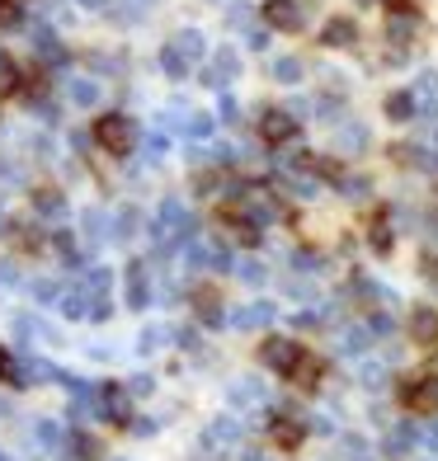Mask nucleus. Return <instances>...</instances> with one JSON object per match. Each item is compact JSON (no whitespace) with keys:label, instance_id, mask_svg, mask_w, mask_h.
<instances>
[{"label":"nucleus","instance_id":"f257e3e1","mask_svg":"<svg viewBox=\"0 0 438 461\" xmlns=\"http://www.w3.org/2000/svg\"><path fill=\"white\" fill-rule=\"evenodd\" d=\"M194 217H189V207H184L179 198H165L160 207H156V221H151V236H156V245L160 249H170L175 240H189L194 236Z\"/></svg>","mask_w":438,"mask_h":461},{"label":"nucleus","instance_id":"f03ea898","mask_svg":"<svg viewBox=\"0 0 438 461\" xmlns=\"http://www.w3.org/2000/svg\"><path fill=\"white\" fill-rule=\"evenodd\" d=\"M95 141H99L109 156H132L137 141H141V132H137V122H132L128 113H109V118L95 122Z\"/></svg>","mask_w":438,"mask_h":461},{"label":"nucleus","instance_id":"7ed1b4c3","mask_svg":"<svg viewBox=\"0 0 438 461\" xmlns=\"http://www.w3.org/2000/svg\"><path fill=\"white\" fill-rule=\"evenodd\" d=\"M260 19H264V29L297 33V29L306 24V5H297V0H264V5H260Z\"/></svg>","mask_w":438,"mask_h":461},{"label":"nucleus","instance_id":"20e7f679","mask_svg":"<svg viewBox=\"0 0 438 461\" xmlns=\"http://www.w3.org/2000/svg\"><path fill=\"white\" fill-rule=\"evenodd\" d=\"M297 128H302V118H292L287 109H264V113H260V137H264L269 146L292 141V137H297Z\"/></svg>","mask_w":438,"mask_h":461},{"label":"nucleus","instance_id":"39448f33","mask_svg":"<svg viewBox=\"0 0 438 461\" xmlns=\"http://www.w3.org/2000/svg\"><path fill=\"white\" fill-rule=\"evenodd\" d=\"M260 358L274 367V372H297L302 363H306V353H302V344H292V339H269L264 348H260Z\"/></svg>","mask_w":438,"mask_h":461},{"label":"nucleus","instance_id":"423d86ee","mask_svg":"<svg viewBox=\"0 0 438 461\" xmlns=\"http://www.w3.org/2000/svg\"><path fill=\"white\" fill-rule=\"evenodd\" d=\"M236 76H241V52H236L232 43H226V48H217V52H213V67H207V86L226 90Z\"/></svg>","mask_w":438,"mask_h":461},{"label":"nucleus","instance_id":"0eeeda50","mask_svg":"<svg viewBox=\"0 0 438 461\" xmlns=\"http://www.w3.org/2000/svg\"><path fill=\"white\" fill-rule=\"evenodd\" d=\"M33 57L43 61V67H67V48H61V38L48 24L33 29Z\"/></svg>","mask_w":438,"mask_h":461},{"label":"nucleus","instance_id":"6e6552de","mask_svg":"<svg viewBox=\"0 0 438 461\" xmlns=\"http://www.w3.org/2000/svg\"><path fill=\"white\" fill-rule=\"evenodd\" d=\"M335 151H340V156L368 151V128H363L359 118H340V128H335Z\"/></svg>","mask_w":438,"mask_h":461},{"label":"nucleus","instance_id":"1a4fd4ad","mask_svg":"<svg viewBox=\"0 0 438 461\" xmlns=\"http://www.w3.org/2000/svg\"><path fill=\"white\" fill-rule=\"evenodd\" d=\"M321 43H325V48H353V43H359V24H353L349 14L325 19V29H321Z\"/></svg>","mask_w":438,"mask_h":461},{"label":"nucleus","instance_id":"9d476101","mask_svg":"<svg viewBox=\"0 0 438 461\" xmlns=\"http://www.w3.org/2000/svg\"><path fill=\"white\" fill-rule=\"evenodd\" d=\"M382 113L391 122H415V118H420V99H415V90H391L387 104H382Z\"/></svg>","mask_w":438,"mask_h":461},{"label":"nucleus","instance_id":"9b49d317","mask_svg":"<svg viewBox=\"0 0 438 461\" xmlns=\"http://www.w3.org/2000/svg\"><path fill=\"white\" fill-rule=\"evenodd\" d=\"M170 48H175L184 61H189V67H198V61L207 57V38H203L198 29H179V33L170 38Z\"/></svg>","mask_w":438,"mask_h":461},{"label":"nucleus","instance_id":"f8f14e48","mask_svg":"<svg viewBox=\"0 0 438 461\" xmlns=\"http://www.w3.org/2000/svg\"><path fill=\"white\" fill-rule=\"evenodd\" d=\"M33 212L38 217H67V198H61L57 188H38V194H33Z\"/></svg>","mask_w":438,"mask_h":461},{"label":"nucleus","instance_id":"ddd939ff","mask_svg":"<svg viewBox=\"0 0 438 461\" xmlns=\"http://www.w3.org/2000/svg\"><path fill=\"white\" fill-rule=\"evenodd\" d=\"M410 330H415V339H420V344H433V339H438V316H433L429 306H420V311L410 316Z\"/></svg>","mask_w":438,"mask_h":461},{"label":"nucleus","instance_id":"4468645a","mask_svg":"<svg viewBox=\"0 0 438 461\" xmlns=\"http://www.w3.org/2000/svg\"><path fill=\"white\" fill-rule=\"evenodd\" d=\"M269 321H274V306H269V302H255V306L236 311V325H241V330H260V325H269Z\"/></svg>","mask_w":438,"mask_h":461},{"label":"nucleus","instance_id":"2eb2a0df","mask_svg":"<svg viewBox=\"0 0 438 461\" xmlns=\"http://www.w3.org/2000/svg\"><path fill=\"white\" fill-rule=\"evenodd\" d=\"M269 71H274L278 86H297V80H302V57H274V67H269Z\"/></svg>","mask_w":438,"mask_h":461},{"label":"nucleus","instance_id":"dca6fc26","mask_svg":"<svg viewBox=\"0 0 438 461\" xmlns=\"http://www.w3.org/2000/svg\"><path fill=\"white\" fill-rule=\"evenodd\" d=\"M137 221H141L137 207H118V212H114V236L118 240H132L137 236Z\"/></svg>","mask_w":438,"mask_h":461},{"label":"nucleus","instance_id":"f3484780","mask_svg":"<svg viewBox=\"0 0 438 461\" xmlns=\"http://www.w3.org/2000/svg\"><path fill=\"white\" fill-rule=\"evenodd\" d=\"M160 67H165V76H175V80H189V71H194L189 61H184V57H179V52H175L170 43L160 48Z\"/></svg>","mask_w":438,"mask_h":461},{"label":"nucleus","instance_id":"a211bd4d","mask_svg":"<svg viewBox=\"0 0 438 461\" xmlns=\"http://www.w3.org/2000/svg\"><path fill=\"white\" fill-rule=\"evenodd\" d=\"M179 128H184V137H194V141H207V137H213V128H217V122L207 118V113H189V118L179 122Z\"/></svg>","mask_w":438,"mask_h":461},{"label":"nucleus","instance_id":"6ab92c4d","mask_svg":"<svg viewBox=\"0 0 438 461\" xmlns=\"http://www.w3.org/2000/svg\"><path fill=\"white\" fill-rule=\"evenodd\" d=\"M71 104L95 109V104H99V86H95V80H71Z\"/></svg>","mask_w":438,"mask_h":461},{"label":"nucleus","instance_id":"aec40b11","mask_svg":"<svg viewBox=\"0 0 438 461\" xmlns=\"http://www.w3.org/2000/svg\"><path fill=\"white\" fill-rule=\"evenodd\" d=\"M438 401V391L429 386V382H415V386H406V405H415V410H429Z\"/></svg>","mask_w":438,"mask_h":461},{"label":"nucleus","instance_id":"412c9836","mask_svg":"<svg viewBox=\"0 0 438 461\" xmlns=\"http://www.w3.org/2000/svg\"><path fill=\"white\" fill-rule=\"evenodd\" d=\"M128 297H132V306H146V264L128 268Z\"/></svg>","mask_w":438,"mask_h":461},{"label":"nucleus","instance_id":"4be33fe9","mask_svg":"<svg viewBox=\"0 0 438 461\" xmlns=\"http://www.w3.org/2000/svg\"><path fill=\"white\" fill-rule=\"evenodd\" d=\"M80 226H86V240L95 245V240H104V226H109V217H104L99 207H90V212L80 217Z\"/></svg>","mask_w":438,"mask_h":461},{"label":"nucleus","instance_id":"5701e85b","mask_svg":"<svg viewBox=\"0 0 438 461\" xmlns=\"http://www.w3.org/2000/svg\"><path fill=\"white\" fill-rule=\"evenodd\" d=\"M372 249H378V255H387V249H391V226L387 221H372Z\"/></svg>","mask_w":438,"mask_h":461},{"label":"nucleus","instance_id":"b1692460","mask_svg":"<svg viewBox=\"0 0 438 461\" xmlns=\"http://www.w3.org/2000/svg\"><path fill=\"white\" fill-rule=\"evenodd\" d=\"M340 188H344V198H363V194H368V179H359V175H340Z\"/></svg>","mask_w":438,"mask_h":461},{"label":"nucleus","instance_id":"393cba45","mask_svg":"<svg viewBox=\"0 0 438 461\" xmlns=\"http://www.w3.org/2000/svg\"><path fill=\"white\" fill-rule=\"evenodd\" d=\"M274 438H278L283 447H292V443L302 438V429H297V424H283V419H278V424H274Z\"/></svg>","mask_w":438,"mask_h":461},{"label":"nucleus","instance_id":"a878e982","mask_svg":"<svg viewBox=\"0 0 438 461\" xmlns=\"http://www.w3.org/2000/svg\"><path fill=\"white\" fill-rule=\"evenodd\" d=\"M141 146H146V156H151V160H160L165 151H170V141H165V132H156V137H146Z\"/></svg>","mask_w":438,"mask_h":461},{"label":"nucleus","instance_id":"bb28decb","mask_svg":"<svg viewBox=\"0 0 438 461\" xmlns=\"http://www.w3.org/2000/svg\"><path fill=\"white\" fill-rule=\"evenodd\" d=\"M217 113H222L226 122H241V104H236L232 95H226V90H222V104H217Z\"/></svg>","mask_w":438,"mask_h":461},{"label":"nucleus","instance_id":"cd10ccee","mask_svg":"<svg viewBox=\"0 0 438 461\" xmlns=\"http://www.w3.org/2000/svg\"><path fill=\"white\" fill-rule=\"evenodd\" d=\"M226 24H232V29H245V24H250V10L241 5V0H232V10H226Z\"/></svg>","mask_w":438,"mask_h":461},{"label":"nucleus","instance_id":"c85d7f7f","mask_svg":"<svg viewBox=\"0 0 438 461\" xmlns=\"http://www.w3.org/2000/svg\"><path fill=\"white\" fill-rule=\"evenodd\" d=\"M292 264H297L302 274H316V264H321V255H311V249H297V255H292Z\"/></svg>","mask_w":438,"mask_h":461},{"label":"nucleus","instance_id":"c756f323","mask_svg":"<svg viewBox=\"0 0 438 461\" xmlns=\"http://www.w3.org/2000/svg\"><path fill=\"white\" fill-rule=\"evenodd\" d=\"M241 278H245V283H264V264L245 259V264H241Z\"/></svg>","mask_w":438,"mask_h":461},{"label":"nucleus","instance_id":"7c9ffc66","mask_svg":"<svg viewBox=\"0 0 438 461\" xmlns=\"http://www.w3.org/2000/svg\"><path fill=\"white\" fill-rule=\"evenodd\" d=\"M86 287H90V292H104V287H109V274H104V268H90V274H86Z\"/></svg>","mask_w":438,"mask_h":461},{"label":"nucleus","instance_id":"2f4dec72","mask_svg":"<svg viewBox=\"0 0 438 461\" xmlns=\"http://www.w3.org/2000/svg\"><path fill=\"white\" fill-rule=\"evenodd\" d=\"M344 452H349V461H368V447L359 443V438H349V443H344Z\"/></svg>","mask_w":438,"mask_h":461},{"label":"nucleus","instance_id":"473e14b6","mask_svg":"<svg viewBox=\"0 0 438 461\" xmlns=\"http://www.w3.org/2000/svg\"><path fill=\"white\" fill-rule=\"evenodd\" d=\"M0 24H19V10L10 5V0H0Z\"/></svg>","mask_w":438,"mask_h":461},{"label":"nucleus","instance_id":"72a5a7b5","mask_svg":"<svg viewBox=\"0 0 438 461\" xmlns=\"http://www.w3.org/2000/svg\"><path fill=\"white\" fill-rule=\"evenodd\" d=\"M67 311H71V316H86V297H80V292H71V297H67Z\"/></svg>","mask_w":438,"mask_h":461},{"label":"nucleus","instance_id":"f704fd0d","mask_svg":"<svg viewBox=\"0 0 438 461\" xmlns=\"http://www.w3.org/2000/svg\"><path fill=\"white\" fill-rule=\"evenodd\" d=\"M76 5H86V10H99V5H104V0H76Z\"/></svg>","mask_w":438,"mask_h":461}]
</instances>
